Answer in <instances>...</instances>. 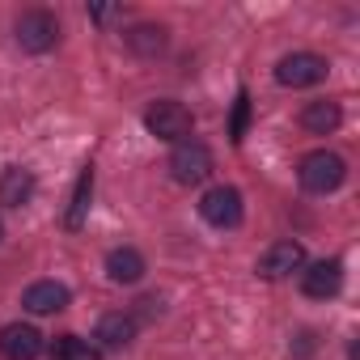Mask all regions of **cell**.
<instances>
[{
    "instance_id": "obj_1",
    "label": "cell",
    "mask_w": 360,
    "mask_h": 360,
    "mask_svg": "<svg viewBox=\"0 0 360 360\" xmlns=\"http://www.w3.org/2000/svg\"><path fill=\"white\" fill-rule=\"evenodd\" d=\"M144 127L157 136V140H169V144H183V140H191V131H195V119H191V110L183 106V102H153L148 106V115H144Z\"/></svg>"
},
{
    "instance_id": "obj_2",
    "label": "cell",
    "mask_w": 360,
    "mask_h": 360,
    "mask_svg": "<svg viewBox=\"0 0 360 360\" xmlns=\"http://www.w3.org/2000/svg\"><path fill=\"white\" fill-rule=\"evenodd\" d=\"M301 187L305 191H314V195H326V191H335V187H343V178H347V165H343V157L339 153H326V148H318V153H309L305 161H301Z\"/></svg>"
},
{
    "instance_id": "obj_3",
    "label": "cell",
    "mask_w": 360,
    "mask_h": 360,
    "mask_svg": "<svg viewBox=\"0 0 360 360\" xmlns=\"http://www.w3.org/2000/svg\"><path fill=\"white\" fill-rule=\"evenodd\" d=\"M169 174H174V183L195 187V183H204V178L212 174V153L200 140H183L174 148V157H169Z\"/></svg>"
},
{
    "instance_id": "obj_4",
    "label": "cell",
    "mask_w": 360,
    "mask_h": 360,
    "mask_svg": "<svg viewBox=\"0 0 360 360\" xmlns=\"http://www.w3.org/2000/svg\"><path fill=\"white\" fill-rule=\"evenodd\" d=\"M276 81L288 85V89H305V85H318L326 81V60L314 56V51H292L276 64Z\"/></svg>"
},
{
    "instance_id": "obj_5",
    "label": "cell",
    "mask_w": 360,
    "mask_h": 360,
    "mask_svg": "<svg viewBox=\"0 0 360 360\" xmlns=\"http://www.w3.org/2000/svg\"><path fill=\"white\" fill-rule=\"evenodd\" d=\"M18 43L26 47V51H51L56 43H60V22L47 13V9H30V13H22L18 18Z\"/></svg>"
},
{
    "instance_id": "obj_6",
    "label": "cell",
    "mask_w": 360,
    "mask_h": 360,
    "mask_svg": "<svg viewBox=\"0 0 360 360\" xmlns=\"http://www.w3.org/2000/svg\"><path fill=\"white\" fill-rule=\"evenodd\" d=\"M200 217L217 229H233L242 221V195L233 187H212L204 200H200Z\"/></svg>"
},
{
    "instance_id": "obj_7",
    "label": "cell",
    "mask_w": 360,
    "mask_h": 360,
    "mask_svg": "<svg viewBox=\"0 0 360 360\" xmlns=\"http://www.w3.org/2000/svg\"><path fill=\"white\" fill-rule=\"evenodd\" d=\"M301 267H305V246L301 242H276L259 259V276L263 280H284V276H292Z\"/></svg>"
},
{
    "instance_id": "obj_8",
    "label": "cell",
    "mask_w": 360,
    "mask_h": 360,
    "mask_svg": "<svg viewBox=\"0 0 360 360\" xmlns=\"http://www.w3.org/2000/svg\"><path fill=\"white\" fill-rule=\"evenodd\" d=\"M43 352V335L26 322H9L0 330V356L5 360H34Z\"/></svg>"
},
{
    "instance_id": "obj_9",
    "label": "cell",
    "mask_w": 360,
    "mask_h": 360,
    "mask_svg": "<svg viewBox=\"0 0 360 360\" xmlns=\"http://www.w3.org/2000/svg\"><path fill=\"white\" fill-rule=\"evenodd\" d=\"M301 288H305V297L326 301V297H335V292L343 288V267H339L335 259H322V263H314V267L301 276Z\"/></svg>"
},
{
    "instance_id": "obj_10",
    "label": "cell",
    "mask_w": 360,
    "mask_h": 360,
    "mask_svg": "<svg viewBox=\"0 0 360 360\" xmlns=\"http://www.w3.org/2000/svg\"><path fill=\"white\" fill-rule=\"evenodd\" d=\"M30 314H60L64 305H68V288L64 284H56V280H39V284H30L26 288V301H22Z\"/></svg>"
},
{
    "instance_id": "obj_11",
    "label": "cell",
    "mask_w": 360,
    "mask_h": 360,
    "mask_svg": "<svg viewBox=\"0 0 360 360\" xmlns=\"http://www.w3.org/2000/svg\"><path fill=\"white\" fill-rule=\"evenodd\" d=\"M30 195H34V174L30 169L13 165V169L0 174V204L5 208H22V204H30Z\"/></svg>"
},
{
    "instance_id": "obj_12",
    "label": "cell",
    "mask_w": 360,
    "mask_h": 360,
    "mask_svg": "<svg viewBox=\"0 0 360 360\" xmlns=\"http://www.w3.org/2000/svg\"><path fill=\"white\" fill-rule=\"evenodd\" d=\"M106 276H110L115 284H136V280L144 276V259H140V250H131V246L110 250V255H106Z\"/></svg>"
},
{
    "instance_id": "obj_13",
    "label": "cell",
    "mask_w": 360,
    "mask_h": 360,
    "mask_svg": "<svg viewBox=\"0 0 360 360\" xmlns=\"http://www.w3.org/2000/svg\"><path fill=\"white\" fill-rule=\"evenodd\" d=\"M102 347H127L136 339V318L131 314H106L98 322V335H94Z\"/></svg>"
},
{
    "instance_id": "obj_14",
    "label": "cell",
    "mask_w": 360,
    "mask_h": 360,
    "mask_svg": "<svg viewBox=\"0 0 360 360\" xmlns=\"http://www.w3.org/2000/svg\"><path fill=\"white\" fill-rule=\"evenodd\" d=\"M339 106L335 102H309L305 110H301V127L305 131H314V136H330L335 127H339Z\"/></svg>"
},
{
    "instance_id": "obj_15",
    "label": "cell",
    "mask_w": 360,
    "mask_h": 360,
    "mask_svg": "<svg viewBox=\"0 0 360 360\" xmlns=\"http://www.w3.org/2000/svg\"><path fill=\"white\" fill-rule=\"evenodd\" d=\"M89 195H94V169L85 165V169H81V178H77V191H72L68 217H64V225H68V229H81V225H85V212H89Z\"/></svg>"
},
{
    "instance_id": "obj_16",
    "label": "cell",
    "mask_w": 360,
    "mask_h": 360,
    "mask_svg": "<svg viewBox=\"0 0 360 360\" xmlns=\"http://www.w3.org/2000/svg\"><path fill=\"white\" fill-rule=\"evenodd\" d=\"M127 47L140 51V56H161V51H165V30L144 22V26H136V30L127 34Z\"/></svg>"
},
{
    "instance_id": "obj_17",
    "label": "cell",
    "mask_w": 360,
    "mask_h": 360,
    "mask_svg": "<svg viewBox=\"0 0 360 360\" xmlns=\"http://www.w3.org/2000/svg\"><path fill=\"white\" fill-rule=\"evenodd\" d=\"M51 356L56 360H98V347L89 339H81V335H60L51 343Z\"/></svg>"
},
{
    "instance_id": "obj_18",
    "label": "cell",
    "mask_w": 360,
    "mask_h": 360,
    "mask_svg": "<svg viewBox=\"0 0 360 360\" xmlns=\"http://www.w3.org/2000/svg\"><path fill=\"white\" fill-rule=\"evenodd\" d=\"M246 119H250V98H246V94H238V106H233V127H229L233 144H242V140H246Z\"/></svg>"
},
{
    "instance_id": "obj_19",
    "label": "cell",
    "mask_w": 360,
    "mask_h": 360,
    "mask_svg": "<svg viewBox=\"0 0 360 360\" xmlns=\"http://www.w3.org/2000/svg\"><path fill=\"white\" fill-rule=\"evenodd\" d=\"M140 305V318H153V314H161V301L157 297H144V301H136Z\"/></svg>"
},
{
    "instance_id": "obj_20",
    "label": "cell",
    "mask_w": 360,
    "mask_h": 360,
    "mask_svg": "<svg viewBox=\"0 0 360 360\" xmlns=\"http://www.w3.org/2000/svg\"><path fill=\"white\" fill-rule=\"evenodd\" d=\"M89 13H94L98 22H106V18H115V9H110V5H98V9H89Z\"/></svg>"
},
{
    "instance_id": "obj_21",
    "label": "cell",
    "mask_w": 360,
    "mask_h": 360,
    "mask_svg": "<svg viewBox=\"0 0 360 360\" xmlns=\"http://www.w3.org/2000/svg\"><path fill=\"white\" fill-rule=\"evenodd\" d=\"M0 238H5V225H0Z\"/></svg>"
}]
</instances>
